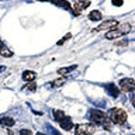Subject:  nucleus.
<instances>
[{"label":"nucleus","instance_id":"obj_6","mask_svg":"<svg viewBox=\"0 0 135 135\" xmlns=\"http://www.w3.org/2000/svg\"><path fill=\"white\" fill-rule=\"evenodd\" d=\"M120 87H121L124 91H128V93L134 91V90H135V80L131 79V78L121 79V80H120Z\"/></svg>","mask_w":135,"mask_h":135},{"label":"nucleus","instance_id":"obj_20","mask_svg":"<svg viewBox=\"0 0 135 135\" xmlns=\"http://www.w3.org/2000/svg\"><path fill=\"white\" fill-rule=\"evenodd\" d=\"M111 3L114 4V6H117V7L122 6V0H111Z\"/></svg>","mask_w":135,"mask_h":135},{"label":"nucleus","instance_id":"obj_4","mask_svg":"<svg viewBox=\"0 0 135 135\" xmlns=\"http://www.w3.org/2000/svg\"><path fill=\"white\" fill-rule=\"evenodd\" d=\"M54 118L61 124V127L63 129L69 131V129L73 128V122H72V120L63 111H61V110H54Z\"/></svg>","mask_w":135,"mask_h":135},{"label":"nucleus","instance_id":"obj_10","mask_svg":"<svg viewBox=\"0 0 135 135\" xmlns=\"http://www.w3.org/2000/svg\"><path fill=\"white\" fill-rule=\"evenodd\" d=\"M104 89L107 90L108 94L113 96V97H118V96H120V93H121L120 90H118V87H117L114 83H107V84L104 86Z\"/></svg>","mask_w":135,"mask_h":135},{"label":"nucleus","instance_id":"obj_24","mask_svg":"<svg viewBox=\"0 0 135 135\" xmlns=\"http://www.w3.org/2000/svg\"><path fill=\"white\" fill-rule=\"evenodd\" d=\"M4 69H6V66H0V73H2V72H3Z\"/></svg>","mask_w":135,"mask_h":135},{"label":"nucleus","instance_id":"obj_3","mask_svg":"<svg viewBox=\"0 0 135 135\" xmlns=\"http://www.w3.org/2000/svg\"><path fill=\"white\" fill-rule=\"evenodd\" d=\"M108 118L111 120L114 124H118V125H122L127 122V118H128V115H127V113L124 111L122 108H118V107H114L108 111Z\"/></svg>","mask_w":135,"mask_h":135},{"label":"nucleus","instance_id":"obj_13","mask_svg":"<svg viewBox=\"0 0 135 135\" xmlns=\"http://www.w3.org/2000/svg\"><path fill=\"white\" fill-rule=\"evenodd\" d=\"M66 82V78H61V79H56V80H52V82H49L46 84V87L48 89H52V87H59L62 86V84H65Z\"/></svg>","mask_w":135,"mask_h":135},{"label":"nucleus","instance_id":"obj_11","mask_svg":"<svg viewBox=\"0 0 135 135\" xmlns=\"http://www.w3.org/2000/svg\"><path fill=\"white\" fill-rule=\"evenodd\" d=\"M0 55H2V56H4V58H10V56H13V52L7 48L6 45L3 44L2 40H0Z\"/></svg>","mask_w":135,"mask_h":135},{"label":"nucleus","instance_id":"obj_23","mask_svg":"<svg viewBox=\"0 0 135 135\" xmlns=\"http://www.w3.org/2000/svg\"><path fill=\"white\" fill-rule=\"evenodd\" d=\"M128 44V41H122V42H118L117 45H120V46H124V45H127Z\"/></svg>","mask_w":135,"mask_h":135},{"label":"nucleus","instance_id":"obj_14","mask_svg":"<svg viewBox=\"0 0 135 135\" xmlns=\"http://www.w3.org/2000/svg\"><path fill=\"white\" fill-rule=\"evenodd\" d=\"M0 124L4 127H13L14 125V120L11 117H2L0 118Z\"/></svg>","mask_w":135,"mask_h":135},{"label":"nucleus","instance_id":"obj_16","mask_svg":"<svg viewBox=\"0 0 135 135\" xmlns=\"http://www.w3.org/2000/svg\"><path fill=\"white\" fill-rule=\"evenodd\" d=\"M76 65H72V66H68V68H61V69L58 70V73L59 75H68V73H70V72H73L76 69Z\"/></svg>","mask_w":135,"mask_h":135},{"label":"nucleus","instance_id":"obj_15","mask_svg":"<svg viewBox=\"0 0 135 135\" xmlns=\"http://www.w3.org/2000/svg\"><path fill=\"white\" fill-rule=\"evenodd\" d=\"M89 18L91 21H100L101 20V11L99 10H93L90 11V14H89Z\"/></svg>","mask_w":135,"mask_h":135},{"label":"nucleus","instance_id":"obj_21","mask_svg":"<svg viewBox=\"0 0 135 135\" xmlns=\"http://www.w3.org/2000/svg\"><path fill=\"white\" fill-rule=\"evenodd\" d=\"M20 135H32V132L30 129H21L20 131Z\"/></svg>","mask_w":135,"mask_h":135},{"label":"nucleus","instance_id":"obj_17","mask_svg":"<svg viewBox=\"0 0 135 135\" xmlns=\"http://www.w3.org/2000/svg\"><path fill=\"white\" fill-rule=\"evenodd\" d=\"M45 129L48 131L49 135H61V132H59V131H56L52 125H49V124H45Z\"/></svg>","mask_w":135,"mask_h":135},{"label":"nucleus","instance_id":"obj_19","mask_svg":"<svg viewBox=\"0 0 135 135\" xmlns=\"http://www.w3.org/2000/svg\"><path fill=\"white\" fill-rule=\"evenodd\" d=\"M70 37H72V34H66V35L63 37L62 40H59V41H58V44H56V45H59V46H61V45H63V44H65V42H66L68 40H69Z\"/></svg>","mask_w":135,"mask_h":135},{"label":"nucleus","instance_id":"obj_18","mask_svg":"<svg viewBox=\"0 0 135 135\" xmlns=\"http://www.w3.org/2000/svg\"><path fill=\"white\" fill-rule=\"evenodd\" d=\"M24 90H28V91H35L37 90V84L31 82V83H28L27 86H24Z\"/></svg>","mask_w":135,"mask_h":135},{"label":"nucleus","instance_id":"obj_25","mask_svg":"<svg viewBox=\"0 0 135 135\" xmlns=\"http://www.w3.org/2000/svg\"><path fill=\"white\" fill-rule=\"evenodd\" d=\"M37 135H46V134H44V132H37Z\"/></svg>","mask_w":135,"mask_h":135},{"label":"nucleus","instance_id":"obj_7","mask_svg":"<svg viewBox=\"0 0 135 135\" xmlns=\"http://www.w3.org/2000/svg\"><path fill=\"white\" fill-rule=\"evenodd\" d=\"M118 25V21L117 20H105L104 23H101L100 25H97V27L93 30V32H97V31H101V30H107V28H115Z\"/></svg>","mask_w":135,"mask_h":135},{"label":"nucleus","instance_id":"obj_5","mask_svg":"<svg viewBox=\"0 0 135 135\" xmlns=\"http://www.w3.org/2000/svg\"><path fill=\"white\" fill-rule=\"evenodd\" d=\"M75 134L76 135H93L94 134V127L90 124H78Z\"/></svg>","mask_w":135,"mask_h":135},{"label":"nucleus","instance_id":"obj_12","mask_svg":"<svg viewBox=\"0 0 135 135\" xmlns=\"http://www.w3.org/2000/svg\"><path fill=\"white\" fill-rule=\"evenodd\" d=\"M37 78V73L32 70H25L23 72V80H25V82H34V79Z\"/></svg>","mask_w":135,"mask_h":135},{"label":"nucleus","instance_id":"obj_9","mask_svg":"<svg viewBox=\"0 0 135 135\" xmlns=\"http://www.w3.org/2000/svg\"><path fill=\"white\" fill-rule=\"evenodd\" d=\"M40 2H46V3L55 4V6L62 7V8H65V10H68V11L72 10V6L68 3V0H40Z\"/></svg>","mask_w":135,"mask_h":135},{"label":"nucleus","instance_id":"obj_22","mask_svg":"<svg viewBox=\"0 0 135 135\" xmlns=\"http://www.w3.org/2000/svg\"><path fill=\"white\" fill-rule=\"evenodd\" d=\"M131 101H132V105L135 107V93H134L132 96H131Z\"/></svg>","mask_w":135,"mask_h":135},{"label":"nucleus","instance_id":"obj_2","mask_svg":"<svg viewBox=\"0 0 135 135\" xmlns=\"http://www.w3.org/2000/svg\"><path fill=\"white\" fill-rule=\"evenodd\" d=\"M131 31V24L125 23V24H118L115 28L110 30V31L105 34V38L107 40H115L118 37H122L125 35V34H128Z\"/></svg>","mask_w":135,"mask_h":135},{"label":"nucleus","instance_id":"obj_8","mask_svg":"<svg viewBox=\"0 0 135 135\" xmlns=\"http://www.w3.org/2000/svg\"><path fill=\"white\" fill-rule=\"evenodd\" d=\"M90 6V0H86V2H80V0H76L75 2V7H73V16H80L83 8H86Z\"/></svg>","mask_w":135,"mask_h":135},{"label":"nucleus","instance_id":"obj_1","mask_svg":"<svg viewBox=\"0 0 135 135\" xmlns=\"http://www.w3.org/2000/svg\"><path fill=\"white\" fill-rule=\"evenodd\" d=\"M87 117L93 124L103 125L105 129H110V118L104 111H101V110H90Z\"/></svg>","mask_w":135,"mask_h":135}]
</instances>
